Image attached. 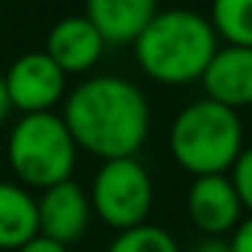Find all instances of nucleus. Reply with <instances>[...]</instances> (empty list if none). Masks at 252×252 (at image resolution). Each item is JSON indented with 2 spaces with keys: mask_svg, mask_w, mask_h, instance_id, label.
<instances>
[{
  "mask_svg": "<svg viewBox=\"0 0 252 252\" xmlns=\"http://www.w3.org/2000/svg\"><path fill=\"white\" fill-rule=\"evenodd\" d=\"M228 244H230V252H252V214L244 222L236 225L233 239H230Z\"/></svg>",
  "mask_w": 252,
  "mask_h": 252,
  "instance_id": "nucleus-16",
  "label": "nucleus"
},
{
  "mask_svg": "<svg viewBox=\"0 0 252 252\" xmlns=\"http://www.w3.org/2000/svg\"><path fill=\"white\" fill-rule=\"evenodd\" d=\"M195 252H230V244L222 241V236H206Z\"/></svg>",
  "mask_w": 252,
  "mask_h": 252,
  "instance_id": "nucleus-18",
  "label": "nucleus"
},
{
  "mask_svg": "<svg viewBox=\"0 0 252 252\" xmlns=\"http://www.w3.org/2000/svg\"><path fill=\"white\" fill-rule=\"evenodd\" d=\"M241 201L225 174L195 176L187 190V214L206 236H222L241 222Z\"/></svg>",
  "mask_w": 252,
  "mask_h": 252,
  "instance_id": "nucleus-7",
  "label": "nucleus"
},
{
  "mask_svg": "<svg viewBox=\"0 0 252 252\" xmlns=\"http://www.w3.org/2000/svg\"><path fill=\"white\" fill-rule=\"evenodd\" d=\"M203 93L209 100L225 109L252 106V49L222 46L214 52L201 76Z\"/></svg>",
  "mask_w": 252,
  "mask_h": 252,
  "instance_id": "nucleus-9",
  "label": "nucleus"
},
{
  "mask_svg": "<svg viewBox=\"0 0 252 252\" xmlns=\"http://www.w3.org/2000/svg\"><path fill=\"white\" fill-rule=\"evenodd\" d=\"M38 236V203L22 185L0 182V250L17 252Z\"/></svg>",
  "mask_w": 252,
  "mask_h": 252,
  "instance_id": "nucleus-12",
  "label": "nucleus"
},
{
  "mask_svg": "<svg viewBox=\"0 0 252 252\" xmlns=\"http://www.w3.org/2000/svg\"><path fill=\"white\" fill-rule=\"evenodd\" d=\"M209 25L228 46L252 49V0H212Z\"/></svg>",
  "mask_w": 252,
  "mask_h": 252,
  "instance_id": "nucleus-13",
  "label": "nucleus"
},
{
  "mask_svg": "<svg viewBox=\"0 0 252 252\" xmlns=\"http://www.w3.org/2000/svg\"><path fill=\"white\" fill-rule=\"evenodd\" d=\"M106 41L87 17H65L46 35V55L63 73H87L103 57Z\"/></svg>",
  "mask_w": 252,
  "mask_h": 252,
  "instance_id": "nucleus-10",
  "label": "nucleus"
},
{
  "mask_svg": "<svg viewBox=\"0 0 252 252\" xmlns=\"http://www.w3.org/2000/svg\"><path fill=\"white\" fill-rule=\"evenodd\" d=\"M8 111H11V100H8V93H6V82H3V73H0V125L6 122Z\"/></svg>",
  "mask_w": 252,
  "mask_h": 252,
  "instance_id": "nucleus-19",
  "label": "nucleus"
},
{
  "mask_svg": "<svg viewBox=\"0 0 252 252\" xmlns=\"http://www.w3.org/2000/svg\"><path fill=\"white\" fill-rule=\"evenodd\" d=\"M233 176H230V182H233L236 192H239V201L244 209H250L252 212V147L250 149H241L239 160L233 163Z\"/></svg>",
  "mask_w": 252,
  "mask_h": 252,
  "instance_id": "nucleus-15",
  "label": "nucleus"
},
{
  "mask_svg": "<svg viewBox=\"0 0 252 252\" xmlns=\"http://www.w3.org/2000/svg\"><path fill=\"white\" fill-rule=\"evenodd\" d=\"M155 201V187L138 160H106L93 179L90 203L109 228L127 230L144 225Z\"/></svg>",
  "mask_w": 252,
  "mask_h": 252,
  "instance_id": "nucleus-5",
  "label": "nucleus"
},
{
  "mask_svg": "<svg viewBox=\"0 0 252 252\" xmlns=\"http://www.w3.org/2000/svg\"><path fill=\"white\" fill-rule=\"evenodd\" d=\"M133 49L138 68L149 79L160 84H190L201 82L220 46L206 17L190 8H168L155 14L133 41Z\"/></svg>",
  "mask_w": 252,
  "mask_h": 252,
  "instance_id": "nucleus-2",
  "label": "nucleus"
},
{
  "mask_svg": "<svg viewBox=\"0 0 252 252\" xmlns=\"http://www.w3.org/2000/svg\"><path fill=\"white\" fill-rule=\"evenodd\" d=\"M8 163L28 187H46L68 182L76 165V144L63 117L22 114L8 136Z\"/></svg>",
  "mask_w": 252,
  "mask_h": 252,
  "instance_id": "nucleus-4",
  "label": "nucleus"
},
{
  "mask_svg": "<svg viewBox=\"0 0 252 252\" xmlns=\"http://www.w3.org/2000/svg\"><path fill=\"white\" fill-rule=\"evenodd\" d=\"M73 144L106 160L133 158L149 133V103L133 82L95 76L65 98L63 114Z\"/></svg>",
  "mask_w": 252,
  "mask_h": 252,
  "instance_id": "nucleus-1",
  "label": "nucleus"
},
{
  "mask_svg": "<svg viewBox=\"0 0 252 252\" xmlns=\"http://www.w3.org/2000/svg\"><path fill=\"white\" fill-rule=\"evenodd\" d=\"M106 252H179L176 239L160 225H136L120 230Z\"/></svg>",
  "mask_w": 252,
  "mask_h": 252,
  "instance_id": "nucleus-14",
  "label": "nucleus"
},
{
  "mask_svg": "<svg viewBox=\"0 0 252 252\" xmlns=\"http://www.w3.org/2000/svg\"><path fill=\"white\" fill-rule=\"evenodd\" d=\"M17 252H68L65 244H57V241L46 239V236H33V239L28 241V244H22Z\"/></svg>",
  "mask_w": 252,
  "mask_h": 252,
  "instance_id": "nucleus-17",
  "label": "nucleus"
},
{
  "mask_svg": "<svg viewBox=\"0 0 252 252\" xmlns=\"http://www.w3.org/2000/svg\"><path fill=\"white\" fill-rule=\"evenodd\" d=\"M158 11V0H84V17L106 44H133Z\"/></svg>",
  "mask_w": 252,
  "mask_h": 252,
  "instance_id": "nucleus-11",
  "label": "nucleus"
},
{
  "mask_svg": "<svg viewBox=\"0 0 252 252\" xmlns=\"http://www.w3.org/2000/svg\"><path fill=\"white\" fill-rule=\"evenodd\" d=\"M35 203H38V233L46 239L68 247L87 230L90 201L73 179L46 187Z\"/></svg>",
  "mask_w": 252,
  "mask_h": 252,
  "instance_id": "nucleus-8",
  "label": "nucleus"
},
{
  "mask_svg": "<svg viewBox=\"0 0 252 252\" xmlns=\"http://www.w3.org/2000/svg\"><path fill=\"white\" fill-rule=\"evenodd\" d=\"M168 147L174 160L192 176L225 174L244 149V127L233 109L203 98L174 117Z\"/></svg>",
  "mask_w": 252,
  "mask_h": 252,
  "instance_id": "nucleus-3",
  "label": "nucleus"
},
{
  "mask_svg": "<svg viewBox=\"0 0 252 252\" xmlns=\"http://www.w3.org/2000/svg\"><path fill=\"white\" fill-rule=\"evenodd\" d=\"M11 109L22 114L52 111L65 95V73L46 52H25L3 73Z\"/></svg>",
  "mask_w": 252,
  "mask_h": 252,
  "instance_id": "nucleus-6",
  "label": "nucleus"
}]
</instances>
